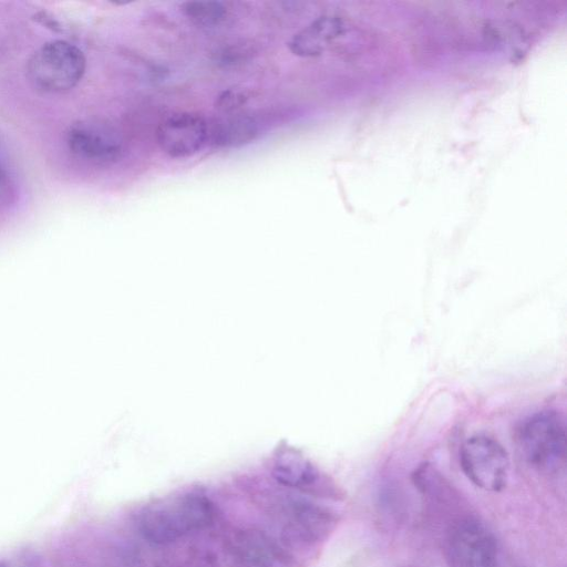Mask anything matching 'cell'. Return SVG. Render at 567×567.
Instances as JSON below:
<instances>
[{
    "instance_id": "1",
    "label": "cell",
    "mask_w": 567,
    "mask_h": 567,
    "mask_svg": "<svg viewBox=\"0 0 567 567\" xmlns=\"http://www.w3.org/2000/svg\"><path fill=\"white\" fill-rule=\"evenodd\" d=\"M523 457L537 470H558L566 458V426L560 413L539 411L525 419L516 434Z\"/></svg>"
},
{
    "instance_id": "2",
    "label": "cell",
    "mask_w": 567,
    "mask_h": 567,
    "mask_svg": "<svg viewBox=\"0 0 567 567\" xmlns=\"http://www.w3.org/2000/svg\"><path fill=\"white\" fill-rule=\"evenodd\" d=\"M86 68L83 52L64 40L44 43L29 59L27 73L45 92H65L81 81Z\"/></svg>"
},
{
    "instance_id": "3",
    "label": "cell",
    "mask_w": 567,
    "mask_h": 567,
    "mask_svg": "<svg viewBox=\"0 0 567 567\" xmlns=\"http://www.w3.org/2000/svg\"><path fill=\"white\" fill-rule=\"evenodd\" d=\"M460 465L466 477L488 492L505 488L509 473V457L504 446L486 434L468 437L460 450Z\"/></svg>"
},
{
    "instance_id": "4",
    "label": "cell",
    "mask_w": 567,
    "mask_h": 567,
    "mask_svg": "<svg viewBox=\"0 0 567 567\" xmlns=\"http://www.w3.org/2000/svg\"><path fill=\"white\" fill-rule=\"evenodd\" d=\"M65 141L74 156L92 164H112L123 155V142L117 132L101 121L74 122L65 133Z\"/></svg>"
},
{
    "instance_id": "5",
    "label": "cell",
    "mask_w": 567,
    "mask_h": 567,
    "mask_svg": "<svg viewBox=\"0 0 567 567\" xmlns=\"http://www.w3.org/2000/svg\"><path fill=\"white\" fill-rule=\"evenodd\" d=\"M447 543L453 567H496L495 538L477 520L466 518L456 523Z\"/></svg>"
},
{
    "instance_id": "6",
    "label": "cell",
    "mask_w": 567,
    "mask_h": 567,
    "mask_svg": "<svg viewBox=\"0 0 567 567\" xmlns=\"http://www.w3.org/2000/svg\"><path fill=\"white\" fill-rule=\"evenodd\" d=\"M208 122L197 113L179 112L165 117L157 126L159 148L172 158H187L207 143Z\"/></svg>"
},
{
    "instance_id": "7",
    "label": "cell",
    "mask_w": 567,
    "mask_h": 567,
    "mask_svg": "<svg viewBox=\"0 0 567 567\" xmlns=\"http://www.w3.org/2000/svg\"><path fill=\"white\" fill-rule=\"evenodd\" d=\"M228 551L239 567H274L289 558L267 534L254 528L237 530L228 543Z\"/></svg>"
},
{
    "instance_id": "8",
    "label": "cell",
    "mask_w": 567,
    "mask_h": 567,
    "mask_svg": "<svg viewBox=\"0 0 567 567\" xmlns=\"http://www.w3.org/2000/svg\"><path fill=\"white\" fill-rule=\"evenodd\" d=\"M333 514L321 506L296 502L292 505L291 522L286 525L282 538L291 546H310L322 539L332 528Z\"/></svg>"
},
{
    "instance_id": "9",
    "label": "cell",
    "mask_w": 567,
    "mask_h": 567,
    "mask_svg": "<svg viewBox=\"0 0 567 567\" xmlns=\"http://www.w3.org/2000/svg\"><path fill=\"white\" fill-rule=\"evenodd\" d=\"M137 528L144 539L155 545H168L192 533L178 499L169 506L147 509L141 515Z\"/></svg>"
},
{
    "instance_id": "10",
    "label": "cell",
    "mask_w": 567,
    "mask_h": 567,
    "mask_svg": "<svg viewBox=\"0 0 567 567\" xmlns=\"http://www.w3.org/2000/svg\"><path fill=\"white\" fill-rule=\"evenodd\" d=\"M343 21L337 16H321L289 41V50L297 56L320 55L327 47L343 33Z\"/></svg>"
},
{
    "instance_id": "11",
    "label": "cell",
    "mask_w": 567,
    "mask_h": 567,
    "mask_svg": "<svg viewBox=\"0 0 567 567\" xmlns=\"http://www.w3.org/2000/svg\"><path fill=\"white\" fill-rule=\"evenodd\" d=\"M258 134V124L254 117L239 112L223 114L208 123L207 143L216 147H239L252 142Z\"/></svg>"
},
{
    "instance_id": "12",
    "label": "cell",
    "mask_w": 567,
    "mask_h": 567,
    "mask_svg": "<svg viewBox=\"0 0 567 567\" xmlns=\"http://www.w3.org/2000/svg\"><path fill=\"white\" fill-rule=\"evenodd\" d=\"M272 474L281 485L299 488L313 485L319 477L315 466L290 447H285L277 453Z\"/></svg>"
},
{
    "instance_id": "13",
    "label": "cell",
    "mask_w": 567,
    "mask_h": 567,
    "mask_svg": "<svg viewBox=\"0 0 567 567\" xmlns=\"http://www.w3.org/2000/svg\"><path fill=\"white\" fill-rule=\"evenodd\" d=\"M181 8L193 24L206 29L220 25L228 14L227 7L220 1H187Z\"/></svg>"
},
{
    "instance_id": "14",
    "label": "cell",
    "mask_w": 567,
    "mask_h": 567,
    "mask_svg": "<svg viewBox=\"0 0 567 567\" xmlns=\"http://www.w3.org/2000/svg\"><path fill=\"white\" fill-rule=\"evenodd\" d=\"M251 97V92L245 86H233L223 91L215 102V109L221 114L237 113Z\"/></svg>"
},
{
    "instance_id": "15",
    "label": "cell",
    "mask_w": 567,
    "mask_h": 567,
    "mask_svg": "<svg viewBox=\"0 0 567 567\" xmlns=\"http://www.w3.org/2000/svg\"><path fill=\"white\" fill-rule=\"evenodd\" d=\"M7 173L6 169L0 164V187L3 186L7 182Z\"/></svg>"
},
{
    "instance_id": "16",
    "label": "cell",
    "mask_w": 567,
    "mask_h": 567,
    "mask_svg": "<svg viewBox=\"0 0 567 567\" xmlns=\"http://www.w3.org/2000/svg\"><path fill=\"white\" fill-rule=\"evenodd\" d=\"M0 567H10V566L4 561H0Z\"/></svg>"
}]
</instances>
